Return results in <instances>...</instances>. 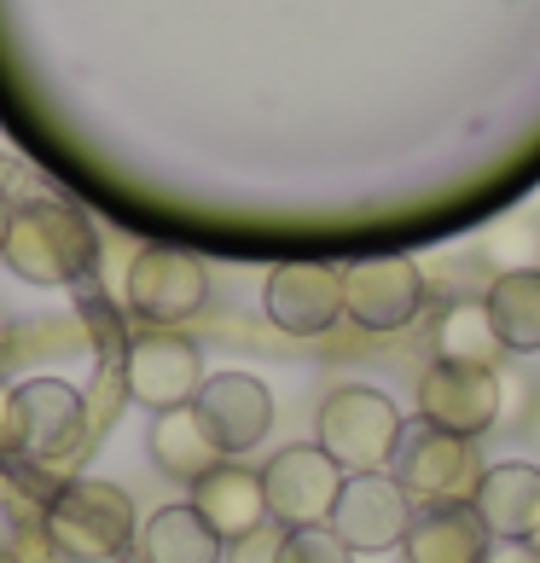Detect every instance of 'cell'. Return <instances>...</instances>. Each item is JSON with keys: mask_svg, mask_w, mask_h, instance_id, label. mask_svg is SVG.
<instances>
[{"mask_svg": "<svg viewBox=\"0 0 540 563\" xmlns=\"http://www.w3.org/2000/svg\"><path fill=\"white\" fill-rule=\"evenodd\" d=\"M506 343L488 320V302L483 297H460L442 308V325H436V361H453V366H483V372H506Z\"/></svg>", "mask_w": 540, "mask_h": 563, "instance_id": "18", "label": "cell"}, {"mask_svg": "<svg viewBox=\"0 0 540 563\" xmlns=\"http://www.w3.org/2000/svg\"><path fill=\"white\" fill-rule=\"evenodd\" d=\"M24 453V419H18V389L0 384V459Z\"/></svg>", "mask_w": 540, "mask_h": 563, "instance_id": "24", "label": "cell"}, {"mask_svg": "<svg viewBox=\"0 0 540 563\" xmlns=\"http://www.w3.org/2000/svg\"><path fill=\"white\" fill-rule=\"evenodd\" d=\"M47 540L70 563H111L134 547V499L117 483H65L47 499Z\"/></svg>", "mask_w": 540, "mask_h": 563, "instance_id": "3", "label": "cell"}, {"mask_svg": "<svg viewBox=\"0 0 540 563\" xmlns=\"http://www.w3.org/2000/svg\"><path fill=\"white\" fill-rule=\"evenodd\" d=\"M267 320L290 338H326L343 320V267L326 262H285L267 274Z\"/></svg>", "mask_w": 540, "mask_h": 563, "instance_id": "11", "label": "cell"}, {"mask_svg": "<svg viewBox=\"0 0 540 563\" xmlns=\"http://www.w3.org/2000/svg\"><path fill=\"white\" fill-rule=\"evenodd\" d=\"M122 384L140 407L169 412V407H192L203 389V354L198 343H186L180 331H140L122 354Z\"/></svg>", "mask_w": 540, "mask_h": 563, "instance_id": "8", "label": "cell"}, {"mask_svg": "<svg viewBox=\"0 0 540 563\" xmlns=\"http://www.w3.org/2000/svg\"><path fill=\"white\" fill-rule=\"evenodd\" d=\"M198 419L203 430L221 442V453H251L267 424H274V395H267L262 378H251V372H221V378H203L198 389Z\"/></svg>", "mask_w": 540, "mask_h": 563, "instance_id": "12", "label": "cell"}, {"mask_svg": "<svg viewBox=\"0 0 540 563\" xmlns=\"http://www.w3.org/2000/svg\"><path fill=\"white\" fill-rule=\"evenodd\" d=\"M535 547H540V540H535Z\"/></svg>", "mask_w": 540, "mask_h": 563, "instance_id": "30", "label": "cell"}, {"mask_svg": "<svg viewBox=\"0 0 540 563\" xmlns=\"http://www.w3.org/2000/svg\"><path fill=\"white\" fill-rule=\"evenodd\" d=\"M203 297H210V274L175 244H145L129 262V308L152 331H175L186 314H198Z\"/></svg>", "mask_w": 540, "mask_h": 563, "instance_id": "5", "label": "cell"}, {"mask_svg": "<svg viewBox=\"0 0 540 563\" xmlns=\"http://www.w3.org/2000/svg\"><path fill=\"white\" fill-rule=\"evenodd\" d=\"M524 424H529V435H535V442H540V401H535V412H529Z\"/></svg>", "mask_w": 540, "mask_h": 563, "instance_id": "28", "label": "cell"}, {"mask_svg": "<svg viewBox=\"0 0 540 563\" xmlns=\"http://www.w3.org/2000/svg\"><path fill=\"white\" fill-rule=\"evenodd\" d=\"M279 563H355V552H349L331 529H285Z\"/></svg>", "mask_w": 540, "mask_h": 563, "instance_id": "22", "label": "cell"}, {"mask_svg": "<svg viewBox=\"0 0 540 563\" xmlns=\"http://www.w3.org/2000/svg\"><path fill=\"white\" fill-rule=\"evenodd\" d=\"M7 262H12V274H24L30 285H76V279H88L93 262H99V233L76 203L30 198L12 210Z\"/></svg>", "mask_w": 540, "mask_h": 563, "instance_id": "1", "label": "cell"}, {"mask_svg": "<svg viewBox=\"0 0 540 563\" xmlns=\"http://www.w3.org/2000/svg\"><path fill=\"white\" fill-rule=\"evenodd\" d=\"M343 483L349 476L338 471V459H326V448H285L279 459L262 465L267 517L279 529H326Z\"/></svg>", "mask_w": 540, "mask_h": 563, "instance_id": "6", "label": "cell"}, {"mask_svg": "<svg viewBox=\"0 0 540 563\" xmlns=\"http://www.w3.org/2000/svg\"><path fill=\"white\" fill-rule=\"evenodd\" d=\"M488 563H540V547L535 540H506V547H494Z\"/></svg>", "mask_w": 540, "mask_h": 563, "instance_id": "26", "label": "cell"}, {"mask_svg": "<svg viewBox=\"0 0 540 563\" xmlns=\"http://www.w3.org/2000/svg\"><path fill=\"white\" fill-rule=\"evenodd\" d=\"M412 499L401 494V483L389 471L372 476H349L338 506H331V534L343 540L349 552H401V540L412 529Z\"/></svg>", "mask_w": 540, "mask_h": 563, "instance_id": "7", "label": "cell"}, {"mask_svg": "<svg viewBox=\"0 0 540 563\" xmlns=\"http://www.w3.org/2000/svg\"><path fill=\"white\" fill-rule=\"evenodd\" d=\"M203 523H210L216 534H221V547H233V540H244V534H256L262 523H274L267 517V488H262V471H251V465H216L203 483H192V499H186Z\"/></svg>", "mask_w": 540, "mask_h": 563, "instance_id": "13", "label": "cell"}, {"mask_svg": "<svg viewBox=\"0 0 540 563\" xmlns=\"http://www.w3.org/2000/svg\"><path fill=\"white\" fill-rule=\"evenodd\" d=\"M18 419H24V453L35 459L65 453L81 430V389H70L65 378L18 384Z\"/></svg>", "mask_w": 540, "mask_h": 563, "instance_id": "16", "label": "cell"}, {"mask_svg": "<svg viewBox=\"0 0 540 563\" xmlns=\"http://www.w3.org/2000/svg\"><path fill=\"white\" fill-rule=\"evenodd\" d=\"M488 320L500 331V343L511 354H535L540 349V267H517V274H494L488 290Z\"/></svg>", "mask_w": 540, "mask_h": 563, "instance_id": "19", "label": "cell"}, {"mask_svg": "<svg viewBox=\"0 0 540 563\" xmlns=\"http://www.w3.org/2000/svg\"><path fill=\"white\" fill-rule=\"evenodd\" d=\"M279 552H285V529H279V523H262L256 534L233 540L221 563H279Z\"/></svg>", "mask_w": 540, "mask_h": 563, "instance_id": "23", "label": "cell"}, {"mask_svg": "<svg viewBox=\"0 0 540 563\" xmlns=\"http://www.w3.org/2000/svg\"><path fill=\"white\" fill-rule=\"evenodd\" d=\"M425 308V274L407 256H378L343 267V314L361 331H401Z\"/></svg>", "mask_w": 540, "mask_h": 563, "instance_id": "10", "label": "cell"}, {"mask_svg": "<svg viewBox=\"0 0 540 563\" xmlns=\"http://www.w3.org/2000/svg\"><path fill=\"white\" fill-rule=\"evenodd\" d=\"M483 256L500 267V274H517V267H540V227H529V221H500V227H488Z\"/></svg>", "mask_w": 540, "mask_h": 563, "instance_id": "21", "label": "cell"}, {"mask_svg": "<svg viewBox=\"0 0 540 563\" xmlns=\"http://www.w3.org/2000/svg\"><path fill=\"white\" fill-rule=\"evenodd\" d=\"M0 343H7V308H0Z\"/></svg>", "mask_w": 540, "mask_h": 563, "instance_id": "29", "label": "cell"}, {"mask_svg": "<svg viewBox=\"0 0 540 563\" xmlns=\"http://www.w3.org/2000/svg\"><path fill=\"white\" fill-rule=\"evenodd\" d=\"M494 534L476 506H419L401 540V563H488Z\"/></svg>", "mask_w": 540, "mask_h": 563, "instance_id": "14", "label": "cell"}, {"mask_svg": "<svg viewBox=\"0 0 540 563\" xmlns=\"http://www.w3.org/2000/svg\"><path fill=\"white\" fill-rule=\"evenodd\" d=\"M7 233H12V203L0 198V256H7Z\"/></svg>", "mask_w": 540, "mask_h": 563, "instance_id": "27", "label": "cell"}, {"mask_svg": "<svg viewBox=\"0 0 540 563\" xmlns=\"http://www.w3.org/2000/svg\"><path fill=\"white\" fill-rule=\"evenodd\" d=\"M419 419L448 435H488L500 430V372L436 361L419 378Z\"/></svg>", "mask_w": 540, "mask_h": 563, "instance_id": "9", "label": "cell"}, {"mask_svg": "<svg viewBox=\"0 0 540 563\" xmlns=\"http://www.w3.org/2000/svg\"><path fill=\"white\" fill-rule=\"evenodd\" d=\"M517 412H535L529 384H524V378H506V372H500V424H517Z\"/></svg>", "mask_w": 540, "mask_h": 563, "instance_id": "25", "label": "cell"}, {"mask_svg": "<svg viewBox=\"0 0 540 563\" xmlns=\"http://www.w3.org/2000/svg\"><path fill=\"white\" fill-rule=\"evenodd\" d=\"M401 412L384 389H366V384H343L326 395L320 407V448L326 459H338L343 476H372V471H389L401 442Z\"/></svg>", "mask_w": 540, "mask_h": 563, "instance_id": "4", "label": "cell"}, {"mask_svg": "<svg viewBox=\"0 0 540 563\" xmlns=\"http://www.w3.org/2000/svg\"><path fill=\"white\" fill-rule=\"evenodd\" d=\"M152 459L163 476H175V483H203L216 465H227V453L210 430H203L198 407H169L152 419Z\"/></svg>", "mask_w": 540, "mask_h": 563, "instance_id": "17", "label": "cell"}, {"mask_svg": "<svg viewBox=\"0 0 540 563\" xmlns=\"http://www.w3.org/2000/svg\"><path fill=\"white\" fill-rule=\"evenodd\" d=\"M471 506L494 540H540V465H524V459L494 465Z\"/></svg>", "mask_w": 540, "mask_h": 563, "instance_id": "15", "label": "cell"}, {"mask_svg": "<svg viewBox=\"0 0 540 563\" xmlns=\"http://www.w3.org/2000/svg\"><path fill=\"white\" fill-rule=\"evenodd\" d=\"M140 558L145 563H221L227 547L192 506H163L140 534Z\"/></svg>", "mask_w": 540, "mask_h": 563, "instance_id": "20", "label": "cell"}, {"mask_svg": "<svg viewBox=\"0 0 540 563\" xmlns=\"http://www.w3.org/2000/svg\"><path fill=\"white\" fill-rule=\"evenodd\" d=\"M389 476L401 483V494L412 506H471L488 465H483V453H476L471 435H448V430L419 419V424L401 430Z\"/></svg>", "mask_w": 540, "mask_h": 563, "instance_id": "2", "label": "cell"}]
</instances>
